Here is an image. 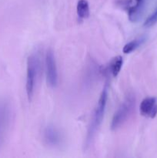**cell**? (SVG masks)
<instances>
[{
	"mask_svg": "<svg viewBox=\"0 0 157 158\" xmlns=\"http://www.w3.org/2000/svg\"><path fill=\"white\" fill-rule=\"evenodd\" d=\"M108 99V86L105 85L103 87V91L101 93L99 101L95 106V110L92 114V120L88 127L87 134H86V140H85V148L88 149L92 145L97 132L99 131L100 125L103 122V117H104L105 111H106V103H107Z\"/></svg>",
	"mask_w": 157,
	"mask_h": 158,
	"instance_id": "1",
	"label": "cell"
},
{
	"mask_svg": "<svg viewBox=\"0 0 157 158\" xmlns=\"http://www.w3.org/2000/svg\"><path fill=\"white\" fill-rule=\"evenodd\" d=\"M123 60L121 56H116L113 58L109 64V70L113 77H116L121 70Z\"/></svg>",
	"mask_w": 157,
	"mask_h": 158,
	"instance_id": "10",
	"label": "cell"
},
{
	"mask_svg": "<svg viewBox=\"0 0 157 158\" xmlns=\"http://www.w3.org/2000/svg\"><path fill=\"white\" fill-rule=\"evenodd\" d=\"M140 113L143 116L154 118L157 114V99L146 97L140 103Z\"/></svg>",
	"mask_w": 157,
	"mask_h": 158,
	"instance_id": "8",
	"label": "cell"
},
{
	"mask_svg": "<svg viewBox=\"0 0 157 158\" xmlns=\"http://www.w3.org/2000/svg\"><path fill=\"white\" fill-rule=\"evenodd\" d=\"M145 40H146L145 38H139L129 42L127 44L125 45V46L123 47V52L124 53H130L131 52L137 49L142 43H144Z\"/></svg>",
	"mask_w": 157,
	"mask_h": 158,
	"instance_id": "11",
	"label": "cell"
},
{
	"mask_svg": "<svg viewBox=\"0 0 157 158\" xmlns=\"http://www.w3.org/2000/svg\"><path fill=\"white\" fill-rule=\"evenodd\" d=\"M12 120V110L6 101H0V150L7 137Z\"/></svg>",
	"mask_w": 157,
	"mask_h": 158,
	"instance_id": "4",
	"label": "cell"
},
{
	"mask_svg": "<svg viewBox=\"0 0 157 158\" xmlns=\"http://www.w3.org/2000/svg\"><path fill=\"white\" fill-rule=\"evenodd\" d=\"M46 72L47 83L51 87H55L58 83V73L55 56L52 49H48L46 55Z\"/></svg>",
	"mask_w": 157,
	"mask_h": 158,
	"instance_id": "5",
	"label": "cell"
},
{
	"mask_svg": "<svg viewBox=\"0 0 157 158\" xmlns=\"http://www.w3.org/2000/svg\"><path fill=\"white\" fill-rule=\"evenodd\" d=\"M76 10L80 19H87L89 15V6L87 0H78Z\"/></svg>",
	"mask_w": 157,
	"mask_h": 158,
	"instance_id": "9",
	"label": "cell"
},
{
	"mask_svg": "<svg viewBox=\"0 0 157 158\" xmlns=\"http://www.w3.org/2000/svg\"><path fill=\"white\" fill-rule=\"evenodd\" d=\"M135 97L133 94H129L126 97L123 103L120 104L114 114L111 123V129L115 131L127 120L135 109Z\"/></svg>",
	"mask_w": 157,
	"mask_h": 158,
	"instance_id": "2",
	"label": "cell"
},
{
	"mask_svg": "<svg viewBox=\"0 0 157 158\" xmlns=\"http://www.w3.org/2000/svg\"><path fill=\"white\" fill-rule=\"evenodd\" d=\"M38 71H39V58L37 54H31L27 59L26 83V94L29 101H31L33 97Z\"/></svg>",
	"mask_w": 157,
	"mask_h": 158,
	"instance_id": "3",
	"label": "cell"
},
{
	"mask_svg": "<svg viewBox=\"0 0 157 158\" xmlns=\"http://www.w3.org/2000/svg\"><path fill=\"white\" fill-rule=\"evenodd\" d=\"M157 23V8L155 9L153 12L149 15L146 20L144 23L145 27H151V26H154L155 23Z\"/></svg>",
	"mask_w": 157,
	"mask_h": 158,
	"instance_id": "12",
	"label": "cell"
},
{
	"mask_svg": "<svg viewBox=\"0 0 157 158\" xmlns=\"http://www.w3.org/2000/svg\"><path fill=\"white\" fill-rule=\"evenodd\" d=\"M43 140L50 148H58L62 144L63 136L58 128L49 125L43 130Z\"/></svg>",
	"mask_w": 157,
	"mask_h": 158,
	"instance_id": "6",
	"label": "cell"
},
{
	"mask_svg": "<svg viewBox=\"0 0 157 158\" xmlns=\"http://www.w3.org/2000/svg\"><path fill=\"white\" fill-rule=\"evenodd\" d=\"M125 2V5L129 6L128 14L129 20L132 22H136L141 16L146 0H126Z\"/></svg>",
	"mask_w": 157,
	"mask_h": 158,
	"instance_id": "7",
	"label": "cell"
}]
</instances>
